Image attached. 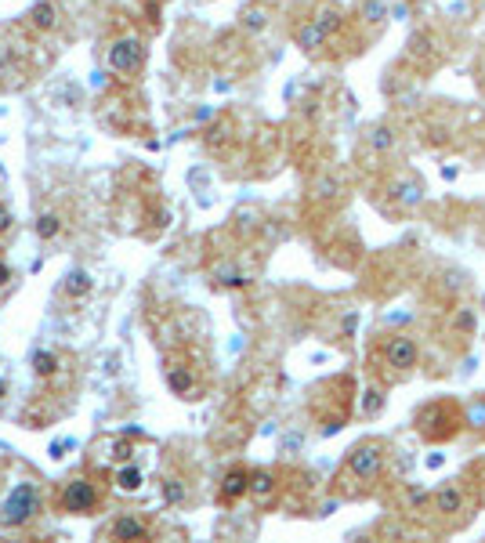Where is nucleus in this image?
Masks as SVG:
<instances>
[{"label": "nucleus", "mask_w": 485, "mask_h": 543, "mask_svg": "<svg viewBox=\"0 0 485 543\" xmlns=\"http://www.w3.org/2000/svg\"><path fill=\"white\" fill-rule=\"evenodd\" d=\"M33 370H37L40 377H51V373L58 370V359L51 352H37L33 355Z\"/></svg>", "instance_id": "nucleus-22"}, {"label": "nucleus", "mask_w": 485, "mask_h": 543, "mask_svg": "<svg viewBox=\"0 0 485 543\" xmlns=\"http://www.w3.org/2000/svg\"><path fill=\"white\" fill-rule=\"evenodd\" d=\"M109 62H113V69H120V73H131V69L142 66V44H138V40H120V44H113V51H109Z\"/></svg>", "instance_id": "nucleus-10"}, {"label": "nucleus", "mask_w": 485, "mask_h": 543, "mask_svg": "<svg viewBox=\"0 0 485 543\" xmlns=\"http://www.w3.org/2000/svg\"><path fill=\"white\" fill-rule=\"evenodd\" d=\"M218 283L221 286H247V272H236V268H218Z\"/></svg>", "instance_id": "nucleus-23"}, {"label": "nucleus", "mask_w": 485, "mask_h": 543, "mask_svg": "<svg viewBox=\"0 0 485 543\" xmlns=\"http://www.w3.org/2000/svg\"><path fill=\"white\" fill-rule=\"evenodd\" d=\"M95 504H98V493L91 482H69V489H66L69 511H91Z\"/></svg>", "instance_id": "nucleus-11"}, {"label": "nucleus", "mask_w": 485, "mask_h": 543, "mask_svg": "<svg viewBox=\"0 0 485 543\" xmlns=\"http://www.w3.org/2000/svg\"><path fill=\"white\" fill-rule=\"evenodd\" d=\"M0 395H4V384H0Z\"/></svg>", "instance_id": "nucleus-31"}, {"label": "nucleus", "mask_w": 485, "mask_h": 543, "mask_svg": "<svg viewBox=\"0 0 485 543\" xmlns=\"http://www.w3.org/2000/svg\"><path fill=\"white\" fill-rule=\"evenodd\" d=\"M163 496H167L171 504H181V500H185V489H181V482H163Z\"/></svg>", "instance_id": "nucleus-26"}, {"label": "nucleus", "mask_w": 485, "mask_h": 543, "mask_svg": "<svg viewBox=\"0 0 485 543\" xmlns=\"http://www.w3.org/2000/svg\"><path fill=\"white\" fill-rule=\"evenodd\" d=\"M413 431L424 446H449L467 431V402L453 395H438V399L420 402L413 410Z\"/></svg>", "instance_id": "nucleus-2"}, {"label": "nucleus", "mask_w": 485, "mask_h": 543, "mask_svg": "<svg viewBox=\"0 0 485 543\" xmlns=\"http://www.w3.org/2000/svg\"><path fill=\"white\" fill-rule=\"evenodd\" d=\"M66 290H73V294H87L91 290V276H87L84 268H73L66 276Z\"/></svg>", "instance_id": "nucleus-21"}, {"label": "nucleus", "mask_w": 485, "mask_h": 543, "mask_svg": "<svg viewBox=\"0 0 485 543\" xmlns=\"http://www.w3.org/2000/svg\"><path fill=\"white\" fill-rule=\"evenodd\" d=\"M471 486V493H475L478 504H485V457H475L471 464L464 467V475H460Z\"/></svg>", "instance_id": "nucleus-14"}, {"label": "nucleus", "mask_w": 485, "mask_h": 543, "mask_svg": "<svg viewBox=\"0 0 485 543\" xmlns=\"http://www.w3.org/2000/svg\"><path fill=\"white\" fill-rule=\"evenodd\" d=\"M113 536L116 540H145V525L142 522H134V518H120V522L113 525Z\"/></svg>", "instance_id": "nucleus-16"}, {"label": "nucleus", "mask_w": 485, "mask_h": 543, "mask_svg": "<svg viewBox=\"0 0 485 543\" xmlns=\"http://www.w3.org/2000/svg\"><path fill=\"white\" fill-rule=\"evenodd\" d=\"M384 192L395 214H413L428 196V181L420 178V171H413L409 163H395L391 171H384Z\"/></svg>", "instance_id": "nucleus-6"}, {"label": "nucleus", "mask_w": 485, "mask_h": 543, "mask_svg": "<svg viewBox=\"0 0 485 543\" xmlns=\"http://www.w3.org/2000/svg\"><path fill=\"white\" fill-rule=\"evenodd\" d=\"M478 500L471 493L464 478L457 482H446V486L431 489V515H428V533L431 536H446V533H460L467 525L475 522Z\"/></svg>", "instance_id": "nucleus-4"}, {"label": "nucleus", "mask_w": 485, "mask_h": 543, "mask_svg": "<svg viewBox=\"0 0 485 543\" xmlns=\"http://www.w3.org/2000/svg\"><path fill=\"white\" fill-rule=\"evenodd\" d=\"M239 22H243V29H250V33H261V29L268 26V11L261 8V4H254V8H247L239 15Z\"/></svg>", "instance_id": "nucleus-19"}, {"label": "nucleus", "mask_w": 485, "mask_h": 543, "mask_svg": "<svg viewBox=\"0 0 485 543\" xmlns=\"http://www.w3.org/2000/svg\"><path fill=\"white\" fill-rule=\"evenodd\" d=\"M8 279H11V272H8V265H0V286L8 283Z\"/></svg>", "instance_id": "nucleus-29"}, {"label": "nucleus", "mask_w": 485, "mask_h": 543, "mask_svg": "<svg viewBox=\"0 0 485 543\" xmlns=\"http://www.w3.org/2000/svg\"><path fill=\"white\" fill-rule=\"evenodd\" d=\"M475 80H478V87L485 91V55H478V66H475Z\"/></svg>", "instance_id": "nucleus-27"}, {"label": "nucleus", "mask_w": 485, "mask_h": 543, "mask_svg": "<svg viewBox=\"0 0 485 543\" xmlns=\"http://www.w3.org/2000/svg\"><path fill=\"white\" fill-rule=\"evenodd\" d=\"M424 370V348H420L417 334L409 330H388L373 341V373L381 377V384H402L413 373Z\"/></svg>", "instance_id": "nucleus-1"}, {"label": "nucleus", "mask_w": 485, "mask_h": 543, "mask_svg": "<svg viewBox=\"0 0 485 543\" xmlns=\"http://www.w3.org/2000/svg\"><path fill=\"white\" fill-rule=\"evenodd\" d=\"M467 4H485V0H467Z\"/></svg>", "instance_id": "nucleus-30"}, {"label": "nucleus", "mask_w": 485, "mask_h": 543, "mask_svg": "<svg viewBox=\"0 0 485 543\" xmlns=\"http://www.w3.org/2000/svg\"><path fill=\"white\" fill-rule=\"evenodd\" d=\"M167 381H171V388L178 391V395H185V391H192V377H189V373L171 370V377H167Z\"/></svg>", "instance_id": "nucleus-25"}, {"label": "nucleus", "mask_w": 485, "mask_h": 543, "mask_svg": "<svg viewBox=\"0 0 485 543\" xmlns=\"http://www.w3.org/2000/svg\"><path fill=\"white\" fill-rule=\"evenodd\" d=\"M272 489H276V478L268 475V471H250V493H254L257 500H268Z\"/></svg>", "instance_id": "nucleus-17"}, {"label": "nucleus", "mask_w": 485, "mask_h": 543, "mask_svg": "<svg viewBox=\"0 0 485 543\" xmlns=\"http://www.w3.org/2000/svg\"><path fill=\"white\" fill-rule=\"evenodd\" d=\"M40 511V493L37 486H29V482H22V486L11 489V496L4 500V515H0V522L4 525H26L29 518Z\"/></svg>", "instance_id": "nucleus-8"}, {"label": "nucleus", "mask_w": 485, "mask_h": 543, "mask_svg": "<svg viewBox=\"0 0 485 543\" xmlns=\"http://www.w3.org/2000/svg\"><path fill=\"white\" fill-rule=\"evenodd\" d=\"M359 145H362V153H370V160H377V167L391 171L395 160L402 156V149H406V131H402L395 120H377V124H370L362 131Z\"/></svg>", "instance_id": "nucleus-7"}, {"label": "nucleus", "mask_w": 485, "mask_h": 543, "mask_svg": "<svg viewBox=\"0 0 485 543\" xmlns=\"http://www.w3.org/2000/svg\"><path fill=\"white\" fill-rule=\"evenodd\" d=\"M11 229V214L8 210H0V232H8Z\"/></svg>", "instance_id": "nucleus-28"}, {"label": "nucleus", "mask_w": 485, "mask_h": 543, "mask_svg": "<svg viewBox=\"0 0 485 543\" xmlns=\"http://www.w3.org/2000/svg\"><path fill=\"white\" fill-rule=\"evenodd\" d=\"M142 482H145V475L138 467H120V471H116V489H120V493H138Z\"/></svg>", "instance_id": "nucleus-15"}, {"label": "nucleus", "mask_w": 485, "mask_h": 543, "mask_svg": "<svg viewBox=\"0 0 485 543\" xmlns=\"http://www.w3.org/2000/svg\"><path fill=\"white\" fill-rule=\"evenodd\" d=\"M247 493H250V471H243V467L229 471L225 482H221V496L232 504V500H239V496H247Z\"/></svg>", "instance_id": "nucleus-13"}, {"label": "nucleus", "mask_w": 485, "mask_h": 543, "mask_svg": "<svg viewBox=\"0 0 485 543\" xmlns=\"http://www.w3.org/2000/svg\"><path fill=\"white\" fill-rule=\"evenodd\" d=\"M55 19H58V11H55V4H51V0H44V4H37V8H33V26L51 29V26H55Z\"/></svg>", "instance_id": "nucleus-20"}, {"label": "nucleus", "mask_w": 485, "mask_h": 543, "mask_svg": "<svg viewBox=\"0 0 485 543\" xmlns=\"http://www.w3.org/2000/svg\"><path fill=\"white\" fill-rule=\"evenodd\" d=\"M359 19L370 22L373 29H384V26H388V19H391V0H362Z\"/></svg>", "instance_id": "nucleus-12"}, {"label": "nucleus", "mask_w": 485, "mask_h": 543, "mask_svg": "<svg viewBox=\"0 0 485 543\" xmlns=\"http://www.w3.org/2000/svg\"><path fill=\"white\" fill-rule=\"evenodd\" d=\"M384 388H388V384H381V388H370L366 395H362V413H366V417H377V413L384 410V402H388Z\"/></svg>", "instance_id": "nucleus-18"}, {"label": "nucleus", "mask_w": 485, "mask_h": 543, "mask_svg": "<svg viewBox=\"0 0 485 543\" xmlns=\"http://www.w3.org/2000/svg\"><path fill=\"white\" fill-rule=\"evenodd\" d=\"M58 229H62V221H58L55 214H44V218L37 221V236H44V239L58 236Z\"/></svg>", "instance_id": "nucleus-24"}, {"label": "nucleus", "mask_w": 485, "mask_h": 543, "mask_svg": "<svg viewBox=\"0 0 485 543\" xmlns=\"http://www.w3.org/2000/svg\"><path fill=\"white\" fill-rule=\"evenodd\" d=\"M388 464H391V442L362 439L344 457V478H352L355 486H359V496H366L381 486V478L388 475Z\"/></svg>", "instance_id": "nucleus-5"}, {"label": "nucleus", "mask_w": 485, "mask_h": 543, "mask_svg": "<svg viewBox=\"0 0 485 543\" xmlns=\"http://www.w3.org/2000/svg\"><path fill=\"white\" fill-rule=\"evenodd\" d=\"M453 37L446 33V26H438V22H420L406 40V51H402V66L413 69V77L417 80H428L435 73L453 62Z\"/></svg>", "instance_id": "nucleus-3"}, {"label": "nucleus", "mask_w": 485, "mask_h": 543, "mask_svg": "<svg viewBox=\"0 0 485 543\" xmlns=\"http://www.w3.org/2000/svg\"><path fill=\"white\" fill-rule=\"evenodd\" d=\"M294 40H297V48L305 51V55H319L323 48H330V40H333V33L323 26V22L315 19H305L301 26H297V33H294Z\"/></svg>", "instance_id": "nucleus-9"}]
</instances>
